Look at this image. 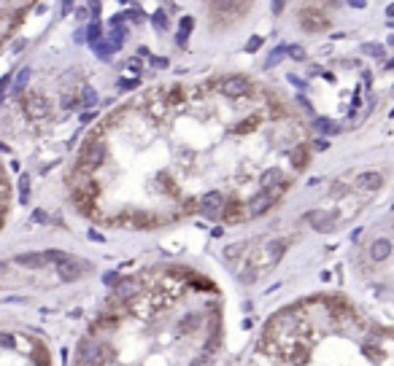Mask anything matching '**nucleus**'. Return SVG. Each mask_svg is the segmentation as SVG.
<instances>
[{"mask_svg": "<svg viewBox=\"0 0 394 366\" xmlns=\"http://www.w3.org/2000/svg\"><path fill=\"white\" fill-rule=\"evenodd\" d=\"M311 162L294 108L246 73L146 87L81 137L68 197L103 229L267 215Z\"/></svg>", "mask_w": 394, "mask_h": 366, "instance_id": "1", "label": "nucleus"}, {"mask_svg": "<svg viewBox=\"0 0 394 366\" xmlns=\"http://www.w3.org/2000/svg\"><path fill=\"white\" fill-rule=\"evenodd\" d=\"M224 294L189 264H151L108 291L68 366H214Z\"/></svg>", "mask_w": 394, "mask_h": 366, "instance_id": "2", "label": "nucleus"}, {"mask_svg": "<svg viewBox=\"0 0 394 366\" xmlns=\"http://www.w3.org/2000/svg\"><path fill=\"white\" fill-rule=\"evenodd\" d=\"M0 366H54V353L36 329L0 320Z\"/></svg>", "mask_w": 394, "mask_h": 366, "instance_id": "3", "label": "nucleus"}, {"mask_svg": "<svg viewBox=\"0 0 394 366\" xmlns=\"http://www.w3.org/2000/svg\"><path fill=\"white\" fill-rule=\"evenodd\" d=\"M33 11V3H0V51L16 35L22 22Z\"/></svg>", "mask_w": 394, "mask_h": 366, "instance_id": "4", "label": "nucleus"}, {"mask_svg": "<svg viewBox=\"0 0 394 366\" xmlns=\"http://www.w3.org/2000/svg\"><path fill=\"white\" fill-rule=\"evenodd\" d=\"M11 205H14V186H11V178L5 173L3 162H0V232H3L5 221H8Z\"/></svg>", "mask_w": 394, "mask_h": 366, "instance_id": "5", "label": "nucleus"}, {"mask_svg": "<svg viewBox=\"0 0 394 366\" xmlns=\"http://www.w3.org/2000/svg\"><path fill=\"white\" fill-rule=\"evenodd\" d=\"M384 183V175L381 173H362L357 178V188H364V191H375V188Z\"/></svg>", "mask_w": 394, "mask_h": 366, "instance_id": "6", "label": "nucleus"}, {"mask_svg": "<svg viewBox=\"0 0 394 366\" xmlns=\"http://www.w3.org/2000/svg\"><path fill=\"white\" fill-rule=\"evenodd\" d=\"M370 256H373L375 261H384L392 256V243L389 240H375L373 245H370Z\"/></svg>", "mask_w": 394, "mask_h": 366, "instance_id": "7", "label": "nucleus"}, {"mask_svg": "<svg viewBox=\"0 0 394 366\" xmlns=\"http://www.w3.org/2000/svg\"><path fill=\"white\" fill-rule=\"evenodd\" d=\"M367 51L375 54V57H384V49H381V46H367Z\"/></svg>", "mask_w": 394, "mask_h": 366, "instance_id": "8", "label": "nucleus"}, {"mask_svg": "<svg viewBox=\"0 0 394 366\" xmlns=\"http://www.w3.org/2000/svg\"><path fill=\"white\" fill-rule=\"evenodd\" d=\"M386 14H389V16H394V3H389V5H386Z\"/></svg>", "mask_w": 394, "mask_h": 366, "instance_id": "9", "label": "nucleus"}, {"mask_svg": "<svg viewBox=\"0 0 394 366\" xmlns=\"http://www.w3.org/2000/svg\"><path fill=\"white\" fill-rule=\"evenodd\" d=\"M389 27H394V19H392V22H389Z\"/></svg>", "mask_w": 394, "mask_h": 366, "instance_id": "10", "label": "nucleus"}]
</instances>
